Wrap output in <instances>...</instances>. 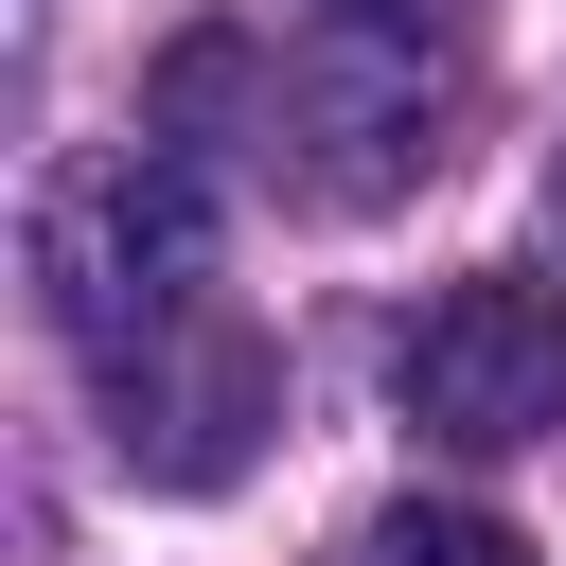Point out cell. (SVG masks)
<instances>
[{
    "instance_id": "cell-3",
    "label": "cell",
    "mask_w": 566,
    "mask_h": 566,
    "mask_svg": "<svg viewBox=\"0 0 566 566\" xmlns=\"http://www.w3.org/2000/svg\"><path fill=\"white\" fill-rule=\"evenodd\" d=\"M371 566H531V531H513V513H424V495H407V513H371Z\"/></svg>"
},
{
    "instance_id": "cell-2",
    "label": "cell",
    "mask_w": 566,
    "mask_h": 566,
    "mask_svg": "<svg viewBox=\"0 0 566 566\" xmlns=\"http://www.w3.org/2000/svg\"><path fill=\"white\" fill-rule=\"evenodd\" d=\"M389 389H407V424L424 442H548L566 424V301L548 283H442L424 318H407V354H389Z\"/></svg>"
},
{
    "instance_id": "cell-4",
    "label": "cell",
    "mask_w": 566,
    "mask_h": 566,
    "mask_svg": "<svg viewBox=\"0 0 566 566\" xmlns=\"http://www.w3.org/2000/svg\"><path fill=\"white\" fill-rule=\"evenodd\" d=\"M318 35H442V0H301Z\"/></svg>"
},
{
    "instance_id": "cell-1",
    "label": "cell",
    "mask_w": 566,
    "mask_h": 566,
    "mask_svg": "<svg viewBox=\"0 0 566 566\" xmlns=\"http://www.w3.org/2000/svg\"><path fill=\"white\" fill-rule=\"evenodd\" d=\"M35 283H53V336L88 354V389L124 407L142 371H177L230 301H212V195L177 142H124V159H71L35 195Z\"/></svg>"
}]
</instances>
